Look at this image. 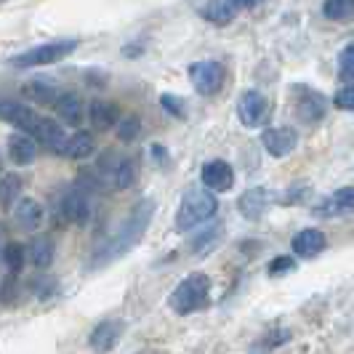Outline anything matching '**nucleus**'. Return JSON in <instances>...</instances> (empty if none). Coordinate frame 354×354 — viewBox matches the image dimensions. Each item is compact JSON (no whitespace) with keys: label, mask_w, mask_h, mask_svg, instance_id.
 <instances>
[{"label":"nucleus","mask_w":354,"mask_h":354,"mask_svg":"<svg viewBox=\"0 0 354 354\" xmlns=\"http://www.w3.org/2000/svg\"><path fill=\"white\" fill-rule=\"evenodd\" d=\"M139 133H142V118L139 115H125V118H120V123L115 125V136L123 144H131Z\"/></svg>","instance_id":"obj_28"},{"label":"nucleus","mask_w":354,"mask_h":354,"mask_svg":"<svg viewBox=\"0 0 354 354\" xmlns=\"http://www.w3.org/2000/svg\"><path fill=\"white\" fill-rule=\"evenodd\" d=\"M221 240H224V224L216 221V224L208 227V230L197 232L195 237H192V243H189V248H192V253H195L197 259H203V256H208L211 250L218 248Z\"/></svg>","instance_id":"obj_21"},{"label":"nucleus","mask_w":354,"mask_h":354,"mask_svg":"<svg viewBox=\"0 0 354 354\" xmlns=\"http://www.w3.org/2000/svg\"><path fill=\"white\" fill-rule=\"evenodd\" d=\"M211 304V277L205 272H192L187 274L181 283L171 290L168 296V306L187 317V315H195L200 309H205Z\"/></svg>","instance_id":"obj_4"},{"label":"nucleus","mask_w":354,"mask_h":354,"mask_svg":"<svg viewBox=\"0 0 354 354\" xmlns=\"http://www.w3.org/2000/svg\"><path fill=\"white\" fill-rule=\"evenodd\" d=\"M120 336H123V322H120V319L106 317L91 330L88 346L91 349H96V352H112V349L118 346Z\"/></svg>","instance_id":"obj_12"},{"label":"nucleus","mask_w":354,"mask_h":354,"mask_svg":"<svg viewBox=\"0 0 354 354\" xmlns=\"http://www.w3.org/2000/svg\"><path fill=\"white\" fill-rule=\"evenodd\" d=\"M338 77L344 83H354V43L338 53Z\"/></svg>","instance_id":"obj_30"},{"label":"nucleus","mask_w":354,"mask_h":354,"mask_svg":"<svg viewBox=\"0 0 354 354\" xmlns=\"http://www.w3.org/2000/svg\"><path fill=\"white\" fill-rule=\"evenodd\" d=\"M160 104H162V109H165L171 118H176V120H184V118H187L184 99L176 96V93H162V96H160Z\"/></svg>","instance_id":"obj_31"},{"label":"nucleus","mask_w":354,"mask_h":354,"mask_svg":"<svg viewBox=\"0 0 354 354\" xmlns=\"http://www.w3.org/2000/svg\"><path fill=\"white\" fill-rule=\"evenodd\" d=\"M120 118H123V115H120V106L115 104V102H102V99L91 102L88 120L96 131H109V128H115V125L120 123Z\"/></svg>","instance_id":"obj_17"},{"label":"nucleus","mask_w":354,"mask_h":354,"mask_svg":"<svg viewBox=\"0 0 354 354\" xmlns=\"http://www.w3.org/2000/svg\"><path fill=\"white\" fill-rule=\"evenodd\" d=\"M27 256H30V264L35 269H48L53 264V256H56V245L48 234H40L27 245Z\"/></svg>","instance_id":"obj_22"},{"label":"nucleus","mask_w":354,"mask_h":354,"mask_svg":"<svg viewBox=\"0 0 354 354\" xmlns=\"http://www.w3.org/2000/svg\"><path fill=\"white\" fill-rule=\"evenodd\" d=\"M269 200L272 197L266 192V187H250L237 200V211L243 213V218H248V221H259L269 208Z\"/></svg>","instance_id":"obj_14"},{"label":"nucleus","mask_w":354,"mask_h":354,"mask_svg":"<svg viewBox=\"0 0 354 354\" xmlns=\"http://www.w3.org/2000/svg\"><path fill=\"white\" fill-rule=\"evenodd\" d=\"M3 120L11 125H17L19 131L35 136L40 144L51 147V149H62V144L67 142V133H64V125H59L56 120L46 118L35 112L32 106L19 104V102H3Z\"/></svg>","instance_id":"obj_2"},{"label":"nucleus","mask_w":354,"mask_h":354,"mask_svg":"<svg viewBox=\"0 0 354 354\" xmlns=\"http://www.w3.org/2000/svg\"><path fill=\"white\" fill-rule=\"evenodd\" d=\"M30 256H27V248L21 245V243H6V248H3V264L6 269L11 272V274H19L21 269H24V261H27Z\"/></svg>","instance_id":"obj_27"},{"label":"nucleus","mask_w":354,"mask_h":354,"mask_svg":"<svg viewBox=\"0 0 354 354\" xmlns=\"http://www.w3.org/2000/svg\"><path fill=\"white\" fill-rule=\"evenodd\" d=\"M155 211H158V203L155 197H142L131 211L125 216L123 221L118 224V230L106 237L104 243H99L96 250L91 253L88 269L91 272H99L104 266H112L115 261L125 259L131 250L136 248L144 240V234L149 230L152 218H155Z\"/></svg>","instance_id":"obj_1"},{"label":"nucleus","mask_w":354,"mask_h":354,"mask_svg":"<svg viewBox=\"0 0 354 354\" xmlns=\"http://www.w3.org/2000/svg\"><path fill=\"white\" fill-rule=\"evenodd\" d=\"M125 56H139L142 53V46H128V48H123Z\"/></svg>","instance_id":"obj_36"},{"label":"nucleus","mask_w":354,"mask_h":354,"mask_svg":"<svg viewBox=\"0 0 354 354\" xmlns=\"http://www.w3.org/2000/svg\"><path fill=\"white\" fill-rule=\"evenodd\" d=\"M59 218H64L72 227H83L91 218V189L83 187H72L64 192L62 203H59Z\"/></svg>","instance_id":"obj_7"},{"label":"nucleus","mask_w":354,"mask_h":354,"mask_svg":"<svg viewBox=\"0 0 354 354\" xmlns=\"http://www.w3.org/2000/svg\"><path fill=\"white\" fill-rule=\"evenodd\" d=\"M325 245H328V240L319 230H301L290 243V248L299 259H315L325 250Z\"/></svg>","instance_id":"obj_16"},{"label":"nucleus","mask_w":354,"mask_h":354,"mask_svg":"<svg viewBox=\"0 0 354 354\" xmlns=\"http://www.w3.org/2000/svg\"><path fill=\"white\" fill-rule=\"evenodd\" d=\"M296 269V256H274L269 266H266V272L272 274V277H283L288 272H293Z\"/></svg>","instance_id":"obj_32"},{"label":"nucleus","mask_w":354,"mask_h":354,"mask_svg":"<svg viewBox=\"0 0 354 354\" xmlns=\"http://www.w3.org/2000/svg\"><path fill=\"white\" fill-rule=\"evenodd\" d=\"M56 115H59V120L64 125H80L83 123V99L75 93V91H64V93H59V99H56Z\"/></svg>","instance_id":"obj_19"},{"label":"nucleus","mask_w":354,"mask_h":354,"mask_svg":"<svg viewBox=\"0 0 354 354\" xmlns=\"http://www.w3.org/2000/svg\"><path fill=\"white\" fill-rule=\"evenodd\" d=\"M218 211V200L216 192L208 189L203 181L200 184H189L181 195L176 211V230L178 232H192L200 224H208Z\"/></svg>","instance_id":"obj_3"},{"label":"nucleus","mask_w":354,"mask_h":354,"mask_svg":"<svg viewBox=\"0 0 354 354\" xmlns=\"http://www.w3.org/2000/svg\"><path fill=\"white\" fill-rule=\"evenodd\" d=\"M333 106L341 112H354V83H346L344 88L336 91L333 96Z\"/></svg>","instance_id":"obj_33"},{"label":"nucleus","mask_w":354,"mask_h":354,"mask_svg":"<svg viewBox=\"0 0 354 354\" xmlns=\"http://www.w3.org/2000/svg\"><path fill=\"white\" fill-rule=\"evenodd\" d=\"M264 0H232V6L237 8V11H248V8H256V6H261Z\"/></svg>","instance_id":"obj_35"},{"label":"nucleus","mask_w":354,"mask_h":354,"mask_svg":"<svg viewBox=\"0 0 354 354\" xmlns=\"http://www.w3.org/2000/svg\"><path fill=\"white\" fill-rule=\"evenodd\" d=\"M261 144H264L269 158H288L299 147V133L290 125H272V128H266L264 133H261Z\"/></svg>","instance_id":"obj_10"},{"label":"nucleus","mask_w":354,"mask_h":354,"mask_svg":"<svg viewBox=\"0 0 354 354\" xmlns=\"http://www.w3.org/2000/svg\"><path fill=\"white\" fill-rule=\"evenodd\" d=\"M136 176H139V165H136V160L120 155L109 184H112L115 189H128V187H133V184H136Z\"/></svg>","instance_id":"obj_25"},{"label":"nucleus","mask_w":354,"mask_h":354,"mask_svg":"<svg viewBox=\"0 0 354 354\" xmlns=\"http://www.w3.org/2000/svg\"><path fill=\"white\" fill-rule=\"evenodd\" d=\"M37 139L35 136H30V133H17V136H11L8 139V158L14 165H32L37 158Z\"/></svg>","instance_id":"obj_15"},{"label":"nucleus","mask_w":354,"mask_h":354,"mask_svg":"<svg viewBox=\"0 0 354 354\" xmlns=\"http://www.w3.org/2000/svg\"><path fill=\"white\" fill-rule=\"evenodd\" d=\"M322 17L338 21V24H352L354 21V0H325L322 3Z\"/></svg>","instance_id":"obj_26"},{"label":"nucleus","mask_w":354,"mask_h":354,"mask_svg":"<svg viewBox=\"0 0 354 354\" xmlns=\"http://www.w3.org/2000/svg\"><path fill=\"white\" fill-rule=\"evenodd\" d=\"M189 3H192V8L205 21L218 24V27L230 24L232 19H234V14H237V8L232 6V0H189Z\"/></svg>","instance_id":"obj_13"},{"label":"nucleus","mask_w":354,"mask_h":354,"mask_svg":"<svg viewBox=\"0 0 354 354\" xmlns=\"http://www.w3.org/2000/svg\"><path fill=\"white\" fill-rule=\"evenodd\" d=\"M80 40L75 37H64V40H51V43H43V46H35V48H27V51L17 53L11 59V64L17 70H32V67H48V64H56L62 59H67L70 53L77 51Z\"/></svg>","instance_id":"obj_5"},{"label":"nucleus","mask_w":354,"mask_h":354,"mask_svg":"<svg viewBox=\"0 0 354 354\" xmlns=\"http://www.w3.org/2000/svg\"><path fill=\"white\" fill-rule=\"evenodd\" d=\"M293 93H296V115H299L301 123L317 125L319 120H325L328 106H330L325 93L309 88V86H296Z\"/></svg>","instance_id":"obj_9"},{"label":"nucleus","mask_w":354,"mask_h":354,"mask_svg":"<svg viewBox=\"0 0 354 354\" xmlns=\"http://www.w3.org/2000/svg\"><path fill=\"white\" fill-rule=\"evenodd\" d=\"M93 152H96V139L88 131H77V133L67 136V142L59 149V155H64L67 160H88Z\"/></svg>","instance_id":"obj_18"},{"label":"nucleus","mask_w":354,"mask_h":354,"mask_svg":"<svg viewBox=\"0 0 354 354\" xmlns=\"http://www.w3.org/2000/svg\"><path fill=\"white\" fill-rule=\"evenodd\" d=\"M349 211H354V187H341L315 213H319V216H336V213H349Z\"/></svg>","instance_id":"obj_23"},{"label":"nucleus","mask_w":354,"mask_h":354,"mask_svg":"<svg viewBox=\"0 0 354 354\" xmlns=\"http://www.w3.org/2000/svg\"><path fill=\"white\" fill-rule=\"evenodd\" d=\"M149 155L155 158L158 165H165V162H168V152H165V147H162V144H152V147H149Z\"/></svg>","instance_id":"obj_34"},{"label":"nucleus","mask_w":354,"mask_h":354,"mask_svg":"<svg viewBox=\"0 0 354 354\" xmlns=\"http://www.w3.org/2000/svg\"><path fill=\"white\" fill-rule=\"evenodd\" d=\"M24 93L35 102V104H46V106H53L56 104V99H59V93L62 91L53 86L51 80H46V77H40V80H30L27 86H24Z\"/></svg>","instance_id":"obj_24"},{"label":"nucleus","mask_w":354,"mask_h":354,"mask_svg":"<svg viewBox=\"0 0 354 354\" xmlns=\"http://www.w3.org/2000/svg\"><path fill=\"white\" fill-rule=\"evenodd\" d=\"M269 112H272V104L261 91L248 88L240 93L237 99V118L245 128H261V125L269 120Z\"/></svg>","instance_id":"obj_8"},{"label":"nucleus","mask_w":354,"mask_h":354,"mask_svg":"<svg viewBox=\"0 0 354 354\" xmlns=\"http://www.w3.org/2000/svg\"><path fill=\"white\" fill-rule=\"evenodd\" d=\"M43 205L32 200V197H24V200H19L17 208H14V218H17V224L21 227L24 232H35L40 230V224H43Z\"/></svg>","instance_id":"obj_20"},{"label":"nucleus","mask_w":354,"mask_h":354,"mask_svg":"<svg viewBox=\"0 0 354 354\" xmlns=\"http://www.w3.org/2000/svg\"><path fill=\"white\" fill-rule=\"evenodd\" d=\"M19 192H21V178H19V174H3V178H0L3 211H11V205H14V200L19 197Z\"/></svg>","instance_id":"obj_29"},{"label":"nucleus","mask_w":354,"mask_h":354,"mask_svg":"<svg viewBox=\"0 0 354 354\" xmlns=\"http://www.w3.org/2000/svg\"><path fill=\"white\" fill-rule=\"evenodd\" d=\"M200 181L208 189H213V192H230L232 187H234V168L221 158L208 160L200 168Z\"/></svg>","instance_id":"obj_11"},{"label":"nucleus","mask_w":354,"mask_h":354,"mask_svg":"<svg viewBox=\"0 0 354 354\" xmlns=\"http://www.w3.org/2000/svg\"><path fill=\"white\" fill-rule=\"evenodd\" d=\"M189 80H192V88L211 99V96H218L224 83H227V67L216 59H200L195 64H189Z\"/></svg>","instance_id":"obj_6"}]
</instances>
